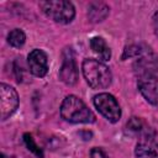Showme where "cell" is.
Listing matches in <instances>:
<instances>
[{
    "label": "cell",
    "instance_id": "8fae6325",
    "mask_svg": "<svg viewBox=\"0 0 158 158\" xmlns=\"http://www.w3.org/2000/svg\"><path fill=\"white\" fill-rule=\"evenodd\" d=\"M126 127H127V131L135 136H138L139 138H144V137H152L149 135V132L152 131L149 128V126L141 118V117H131L127 123H126Z\"/></svg>",
    "mask_w": 158,
    "mask_h": 158
},
{
    "label": "cell",
    "instance_id": "277c9868",
    "mask_svg": "<svg viewBox=\"0 0 158 158\" xmlns=\"http://www.w3.org/2000/svg\"><path fill=\"white\" fill-rule=\"evenodd\" d=\"M95 109L110 122L115 123L121 117V107L117 100L107 93H100L93 99Z\"/></svg>",
    "mask_w": 158,
    "mask_h": 158
},
{
    "label": "cell",
    "instance_id": "9a60e30c",
    "mask_svg": "<svg viewBox=\"0 0 158 158\" xmlns=\"http://www.w3.org/2000/svg\"><path fill=\"white\" fill-rule=\"evenodd\" d=\"M146 44L143 43H138V44H130L123 49V54H122V59H127V58H137L138 56H141V53L143 52Z\"/></svg>",
    "mask_w": 158,
    "mask_h": 158
},
{
    "label": "cell",
    "instance_id": "6da1fadb",
    "mask_svg": "<svg viewBox=\"0 0 158 158\" xmlns=\"http://www.w3.org/2000/svg\"><path fill=\"white\" fill-rule=\"evenodd\" d=\"M83 75L93 89H105L110 86L112 81V74L110 68L100 59L86 58L81 64Z\"/></svg>",
    "mask_w": 158,
    "mask_h": 158
},
{
    "label": "cell",
    "instance_id": "3957f363",
    "mask_svg": "<svg viewBox=\"0 0 158 158\" xmlns=\"http://www.w3.org/2000/svg\"><path fill=\"white\" fill-rule=\"evenodd\" d=\"M40 7L43 14L58 23H69L75 16V7L70 1L54 0V1H41Z\"/></svg>",
    "mask_w": 158,
    "mask_h": 158
},
{
    "label": "cell",
    "instance_id": "30bf717a",
    "mask_svg": "<svg viewBox=\"0 0 158 158\" xmlns=\"http://www.w3.org/2000/svg\"><path fill=\"white\" fill-rule=\"evenodd\" d=\"M136 158H158V143L152 137H144L138 141L135 148Z\"/></svg>",
    "mask_w": 158,
    "mask_h": 158
},
{
    "label": "cell",
    "instance_id": "7c38bea8",
    "mask_svg": "<svg viewBox=\"0 0 158 158\" xmlns=\"http://www.w3.org/2000/svg\"><path fill=\"white\" fill-rule=\"evenodd\" d=\"M109 11L110 9L105 2L101 1L91 2L88 6V19L91 22H101L107 17Z\"/></svg>",
    "mask_w": 158,
    "mask_h": 158
},
{
    "label": "cell",
    "instance_id": "2e32d148",
    "mask_svg": "<svg viewBox=\"0 0 158 158\" xmlns=\"http://www.w3.org/2000/svg\"><path fill=\"white\" fill-rule=\"evenodd\" d=\"M23 141H25L27 148H28L32 153H35L38 158H43V152H42V149L36 144V142L33 141V138H32V136H31L30 133H25V135H23Z\"/></svg>",
    "mask_w": 158,
    "mask_h": 158
},
{
    "label": "cell",
    "instance_id": "e0dca14e",
    "mask_svg": "<svg viewBox=\"0 0 158 158\" xmlns=\"http://www.w3.org/2000/svg\"><path fill=\"white\" fill-rule=\"evenodd\" d=\"M90 158H109L107 154L99 147H94L90 151Z\"/></svg>",
    "mask_w": 158,
    "mask_h": 158
},
{
    "label": "cell",
    "instance_id": "7a4b0ae2",
    "mask_svg": "<svg viewBox=\"0 0 158 158\" xmlns=\"http://www.w3.org/2000/svg\"><path fill=\"white\" fill-rule=\"evenodd\" d=\"M60 116L72 123H93L95 122L94 112L85 105V102L75 95H68L62 101Z\"/></svg>",
    "mask_w": 158,
    "mask_h": 158
},
{
    "label": "cell",
    "instance_id": "8992f818",
    "mask_svg": "<svg viewBox=\"0 0 158 158\" xmlns=\"http://www.w3.org/2000/svg\"><path fill=\"white\" fill-rule=\"evenodd\" d=\"M19 107V95L17 91L5 84L1 83L0 85V116L1 120L5 121L9 118Z\"/></svg>",
    "mask_w": 158,
    "mask_h": 158
},
{
    "label": "cell",
    "instance_id": "9c48e42d",
    "mask_svg": "<svg viewBox=\"0 0 158 158\" xmlns=\"http://www.w3.org/2000/svg\"><path fill=\"white\" fill-rule=\"evenodd\" d=\"M27 64L30 72L38 78H43L48 72V58L42 49H33L28 53Z\"/></svg>",
    "mask_w": 158,
    "mask_h": 158
},
{
    "label": "cell",
    "instance_id": "ba28073f",
    "mask_svg": "<svg viewBox=\"0 0 158 158\" xmlns=\"http://www.w3.org/2000/svg\"><path fill=\"white\" fill-rule=\"evenodd\" d=\"M137 86L147 102L152 105H158V78L156 75L139 77Z\"/></svg>",
    "mask_w": 158,
    "mask_h": 158
},
{
    "label": "cell",
    "instance_id": "5bb4252c",
    "mask_svg": "<svg viewBox=\"0 0 158 158\" xmlns=\"http://www.w3.org/2000/svg\"><path fill=\"white\" fill-rule=\"evenodd\" d=\"M26 41V35L21 28H15L12 31H10V33L7 35V42L10 46L15 47V48H20L25 44Z\"/></svg>",
    "mask_w": 158,
    "mask_h": 158
},
{
    "label": "cell",
    "instance_id": "5b68a950",
    "mask_svg": "<svg viewBox=\"0 0 158 158\" xmlns=\"http://www.w3.org/2000/svg\"><path fill=\"white\" fill-rule=\"evenodd\" d=\"M158 70V58L154 54V52L146 44L143 52L141 56L136 58L133 62V72L137 75V78L143 75H156V72Z\"/></svg>",
    "mask_w": 158,
    "mask_h": 158
},
{
    "label": "cell",
    "instance_id": "ac0fdd59",
    "mask_svg": "<svg viewBox=\"0 0 158 158\" xmlns=\"http://www.w3.org/2000/svg\"><path fill=\"white\" fill-rule=\"evenodd\" d=\"M152 23H153V30H154V33L158 36V11H156V12H154L153 19H152Z\"/></svg>",
    "mask_w": 158,
    "mask_h": 158
},
{
    "label": "cell",
    "instance_id": "52a82bcc",
    "mask_svg": "<svg viewBox=\"0 0 158 158\" xmlns=\"http://www.w3.org/2000/svg\"><path fill=\"white\" fill-rule=\"evenodd\" d=\"M62 67L59 69V78L67 85H74L78 81V67L75 62V56L72 48H65L63 51Z\"/></svg>",
    "mask_w": 158,
    "mask_h": 158
},
{
    "label": "cell",
    "instance_id": "4fadbf2b",
    "mask_svg": "<svg viewBox=\"0 0 158 158\" xmlns=\"http://www.w3.org/2000/svg\"><path fill=\"white\" fill-rule=\"evenodd\" d=\"M90 48L93 49V52L100 58V60L102 62H106V60H110L111 58V49L110 47L107 46V43L105 42V40L102 37H99V36H95L93 38H90Z\"/></svg>",
    "mask_w": 158,
    "mask_h": 158
}]
</instances>
